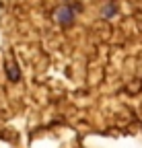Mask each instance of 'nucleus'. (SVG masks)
<instances>
[{
    "label": "nucleus",
    "instance_id": "f257e3e1",
    "mask_svg": "<svg viewBox=\"0 0 142 148\" xmlns=\"http://www.w3.org/2000/svg\"><path fill=\"white\" fill-rule=\"evenodd\" d=\"M6 76H8L10 80H14V82L21 78L19 68H16V64H14V62H8V64H6Z\"/></svg>",
    "mask_w": 142,
    "mask_h": 148
}]
</instances>
